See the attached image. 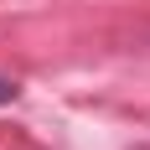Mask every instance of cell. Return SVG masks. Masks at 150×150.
Here are the masks:
<instances>
[{
	"instance_id": "1",
	"label": "cell",
	"mask_w": 150,
	"mask_h": 150,
	"mask_svg": "<svg viewBox=\"0 0 150 150\" xmlns=\"http://www.w3.org/2000/svg\"><path fill=\"white\" fill-rule=\"evenodd\" d=\"M16 98H21V83L16 78H0V104H16Z\"/></svg>"
}]
</instances>
